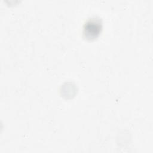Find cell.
<instances>
[{
	"instance_id": "cell-1",
	"label": "cell",
	"mask_w": 153,
	"mask_h": 153,
	"mask_svg": "<svg viewBox=\"0 0 153 153\" xmlns=\"http://www.w3.org/2000/svg\"><path fill=\"white\" fill-rule=\"evenodd\" d=\"M102 28L101 20L99 19L91 18L88 20L84 25V34L87 38H95L100 33Z\"/></svg>"
}]
</instances>
